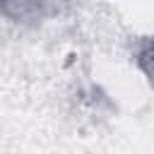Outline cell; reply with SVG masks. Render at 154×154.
Listing matches in <instances>:
<instances>
[{"label": "cell", "instance_id": "cell-1", "mask_svg": "<svg viewBox=\"0 0 154 154\" xmlns=\"http://www.w3.org/2000/svg\"><path fill=\"white\" fill-rule=\"evenodd\" d=\"M70 0H0V19L17 26H38L65 12Z\"/></svg>", "mask_w": 154, "mask_h": 154}, {"label": "cell", "instance_id": "cell-2", "mask_svg": "<svg viewBox=\"0 0 154 154\" xmlns=\"http://www.w3.org/2000/svg\"><path fill=\"white\" fill-rule=\"evenodd\" d=\"M132 65L154 91V34L142 36L132 48Z\"/></svg>", "mask_w": 154, "mask_h": 154}]
</instances>
